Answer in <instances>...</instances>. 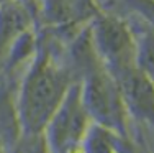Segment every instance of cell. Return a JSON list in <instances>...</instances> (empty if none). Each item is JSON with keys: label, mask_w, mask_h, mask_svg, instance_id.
Masks as SVG:
<instances>
[{"label": "cell", "mask_w": 154, "mask_h": 153, "mask_svg": "<svg viewBox=\"0 0 154 153\" xmlns=\"http://www.w3.org/2000/svg\"><path fill=\"white\" fill-rule=\"evenodd\" d=\"M72 81L69 61L56 53L49 36L36 38L33 58L21 76L15 104L21 138L43 137L48 120Z\"/></svg>", "instance_id": "cell-1"}, {"label": "cell", "mask_w": 154, "mask_h": 153, "mask_svg": "<svg viewBox=\"0 0 154 153\" xmlns=\"http://www.w3.org/2000/svg\"><path fill=\"white\" fill-rule=\"evenodd\" d=\"M92 119L82 102L80 84L77 79L69 84L64 97L48 120L43 137L46 150L51 151H74L79 150L89 130Z\"/></svg>", "instance_id": "cell-2"}, {"label": "cell", "mask_w": 154, "mask_h": 153, "mask_svg": "<svg viewBox=\"0 0 154 153\" xmlns=\"http://www.w3.org/2000/svg\"><path fill=\"white\" fill-rule=\"evenodd\" d=\"M31 13L18 0H5L0 5V58L7 59L10 46L18 36L30 30L33 23Z\"/></svg>", "instance_id": "cell-3"}, {"label": "cell", "mask_w": 154, "mask_h": 153, "mask_svg": "<svg viewBox=\"0 0 154 153\" xmlns=\"http://www.w3.org/2000/svg\"><path fill=\"white\" fill-rule=\"evenodd\" d=\"M80 148L85 151H122V150H130L125 147V137L116 133L115 130L103 127L100 123L92 122L87 130L85 137L82 140Z\"/></svg>", "instance_id": "cell-4"}, {"label": "cell", "mask_w": 154, "mask_h": 153, "mask_svg": "<svg viewBox=\"0 0 154 153\" xmlns=\"http://www.w3.org/2000/svg\"><path fill=\"white\" fill-rule=\"evenodd\" d=\"M2 64H3V59H2V58H0V68H2Z\"/></svg>", "instance_id": "cell-5"}, {"label": "cell", "mask_w": 154, "mask_h": 153, "mask_svg": "<svg viewBox=\"0 0 154 153\" xmlns=\"http://www.w3.org/2000/svg\"><path fill=\"white\" fill-rule=\"evenodd\" d=\"M3 2H5V0H0V5H2V3H3Z\"/></svg>", "instance_id": "cell-6"}]
</instances>
